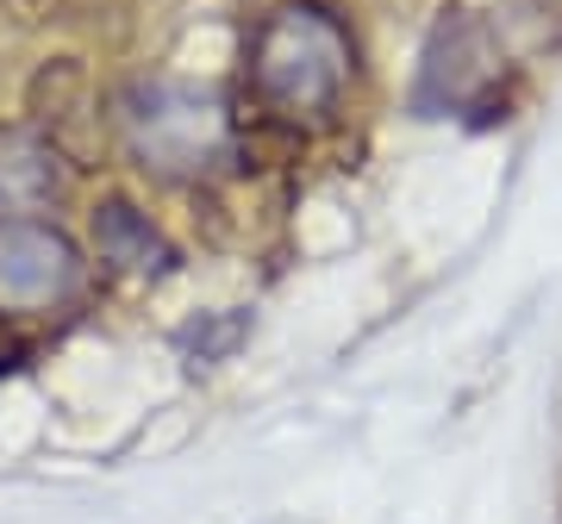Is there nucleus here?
Wrapping results in <instances>:
<instances>
[{
	"instance_id": "obj_1",
	"label": "nucleus",
	"mask_w": 562,
	"mask_h": 524,
	"mask_svg": "<svg viewBox=\"0 0 562 524\" xmlns=\"http://www.w3.org/2000/svg\"><path fill=\"white\" fill-rule=\"evenodd\" d=\"M350 76H357L350 25L313 0L262 13L244 44V88L281 125H325L350 94Z\"/></svg>"
},
{
	"instance_id": "obj_2",
	"label": "nucleus",
	"mask_w": 562,
	"mask_h": 524,
	"mask_svg": "<svg viewBox=\"0 0 562 524\" xmlns=\"http://www.w3.org/2000/svg\"><path fill=\"white\" fill-rule=\"evenodd\" d=\"M120 132L125 150L144 175L157 182H194L213 162L225 157V138H232V119H225V101L201 81H138L120 101Z\"/></svg>"
},
{
	"instance_id": "obj_3",
	"label": "nucleus",
	"mask_w": 562,
	"mask_h": 524,
	"mask_svg": "<svg viewBox=\"0 0 562 524\" xmlns=\"http://www.w3.org/2000/svg\"><path fill=\"white\" fill-rule=\"evenodd\" d=\"M506 81V50L501 32L475 13V7H443L419 57V88L413 106L425 119H450V113H487Z\"/></svg>"
},
{
	"instance_id": "obj_4",
	"label": "nucleus",
	"mask_w": 562,
	"mask_h": 524,
	"mask_svg": "<svg viewBox=\"0 0 562 524\" xmlns=\"http://www.w3.org/2000/svg\"><path fill=\"white\" fill-rule=\"evenodd\" d=\"M81 294V250L44 219H0V312H57Z\"/></svg>"
},
{
	"instance_id": "obj_5",
	"label": "nucleus",
	"mask_w": 562,
	"mask_h": 524,
	"mask_svg": "<svg viewBox=\"0 0 562 524\" xmlns=\"http://www.w3.org/2000/svg\"><path fill=\"white\" fill-rule=\"evenodd\" d=\"M63 144L44 125H0V219H25L63 194Z\"/></svg>"
},
{
	"instance_id": "obj_6",
	"label": "nucleus",
	"mask_w": 562,
	"mask_h": 524,
	"mask_svg": "<svg viewBox=\"0 0 562 524\" xmlns=\"http://www.w3.org/2000/svg\"><path fill=\"white\" fill-rule=\"evenodd\" d=\"M94 243H101V257L113 269H125V275H162V269H176V243L162 238L132 201L94 206Z\"/></svg>"
}]
</instances>
